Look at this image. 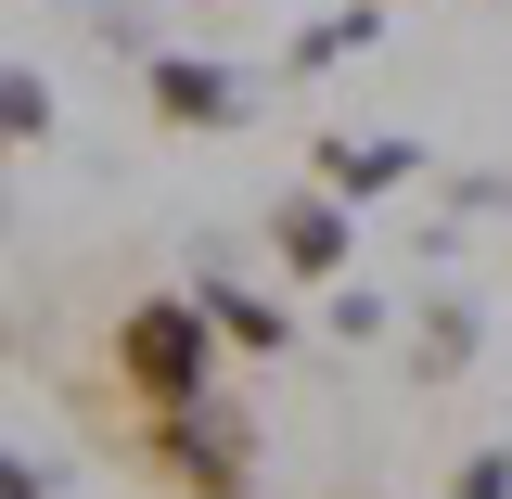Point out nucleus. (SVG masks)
I'll list each match as a JSON object with an SVG mask.
<instances>
[{
	"mask_svg": "<svg viewBox=\"0 0 512 499\" xmlns=\"http://www.w3.org/2000/svg\"><path fill=\"white\" fill-rule=\"evenodd\" d=\"M103 346H116V384H128V410L154 423V410H192V397H205L218 320H205V295H128Z\"/></svg>",
	"mask_w": 512,
	"mask_h": 499,
	"instance_id": "nucleus-1",
	"label": "nucleus"
},
{
	"mask_svg": "<svg viewBox=\"0 0 512 499\" xmlns=\"http://www.w3.org/2000/svg\"><path fill=\"white\" fill-rule=\"evenodd\" d=\"M128 461H141L167 499H244V474H256V423L231 410V397H192V410H154V423L128 436Z\"/></svg>",
	"mask_w": 512,
	"mask_h": 499,
	"instance_id": "nucleus-2",
	"label": "nucleus"
},
{
	"mask_svg": "<svg viewBox=\"0 0 512 499\" xmlns=\"http://www.w3.org/2000/svg\"><path fill=\"white\" fill-rule=\"evenodd\" d=\"M141 103H154L167 128H244L256 116V90L231 77V64H205V52H154L141 64Z\"/></svg>",
	"mask_w": 512,
	"mask_h": 499,
	"instance_id": "nucleus-3",
	"label": "nucleus"
},
{
	"mask_svg": "<svg viewBox=\"0 0 512 499\" xmlns=\"http://www.w3.org/2000/svg\"><path fill=\"white\" fill-rule=\"evenodd\" d=\"M269 256H282V269H295V282H346V205H333V192H282V205H269Z\"/></svg>",
	"mask_w": 512,
	"mask_h": 499,
	"instance_id": "nucleus-4",
	"label": "nucleus"
},
{
	"mask_svg": "<svg viewBox=\"0 0 512 499\" xmlns=\"http://www.w3.org/2000/svg\"><path fill=\"white\" fill-rule=\"evenodd\" d=\"M410 167H423L410 141H320V192H333V205H372V192H397Z\"/></svg>",
	"mask_w": 512,
	"mask_h": 499,
	"instance_id": "nucleus-5",
	"label": "nucleus"
},
{
	"mask_svg": "<svg viewBox=\"0 0 512 499\" xmlns=\"http://www.w3.org/2000/svg\"><path fill=\"white\" fill-rule=\"evenodd\" d=\"M205 320H218V346H244V359H282V346H295V320L269 308V295H244V282H205Z\"/></svg>",
	"mask_w": 512,
	"mask_h": 499,
	"instance_id": "nucleus-6",
	"label": "nucleus"
},
{
	"mask_svg": "<svg viewBox=\"0 0 512 499\" xmlns=\"http://www.w3.org/2000/svg\"><path fill=\"white\" fill-rule=\"evenodd\" d=\"M372 26H384V0H346V13H320L308 39H295V77H320V64H346V52H372Z\"/></svg>",
	"mask_w": 512,
	"mask_h": 499,
	"instance_id": "nucleus-7",
	"label": "nucleus"
},
{
	"mask_svg": "<svg viewBox=\"0 0 512 499\" xmlns=\"http://www.w3.org/2000/svg\"><path fill=\"white\" fill-rule=\"evenodd\" d=\"M26 141H52V90L26 64H0V154H26Z\"/></svg>",
	"mask_w": 512,
	"mask_h": 499,
	"instance_id": "nucleus-8",
	"label": "nucleus"
},
{
	"mask_svg": "<svg viewBox=\"0 0 512 499\" xmlns=\"http://www.w3.org/2000/svg\"><path fill=\"white\" fill-rule=\"evenodd\" d=\"M461 359H474V308H436L423 320V372H461Z\"/></svg>",
	"mask_w": 512,
	"mask_h": 499,
	"instance_id": "nucleus-9",
	"label": "nucleus"
},
{
	"mask_svg": "<svg viewBox=\"0 0 512 499\" xmlns=\"http://www.w3.org/2000/svg\"><path fill=\"white\" fill-rule=\"evenodd\" d=\"M333 333H346V346H372V333H384V295H359V282H346V295H333Z\"/></svg>",
	"mask_w": 512,
	"mask_h": 499,
	"instance_id": "nucleus-10",
	"label": "nucleus"
},
{
	"mask_svg": "<svg viewBox=\"0 0 512 499\" xmlns=\"http://www.w3.org/2000/svg\"><path fill=\"white\" fill-rule=\"evenodd\" d=\"M461 499H512V448H487V461L461 474Z\"/></svg>",
	"mask_w": 512,
	"mask_h": 499,
	"instance_id": "nucleus-11",
	"label": "nucleus"
},
{
	"mask_svg": "<svg viewBox=\"0 0 512 499\" xmlns=\"http://www.w3.org/2000/svg\"><path fill=\"white\" fill-rule=\"evenodd\" d=\"M0 499H52V487H39V474H26V461L0 448Z\"/></svg>",
	"mask_w": 512,
	"mask_h": 499,
	"instance_id": "nucleus-12",
	"label": "nucleus"
}]
</instances>
